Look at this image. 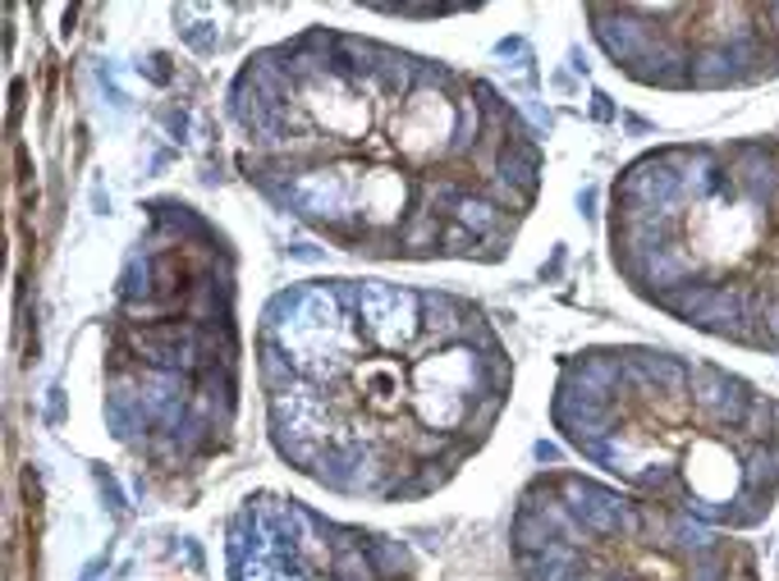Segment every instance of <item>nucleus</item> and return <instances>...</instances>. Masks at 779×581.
I'll return each mask as SVG.
<instances>
[{"label":"nucleus","mask_w":779,"mask_h":581,"mask_svg":"<svg viewBox=\"0 0 779 581\" xmlns=\"http://www.w3.org/2000/svg\"><path fill=\"white\" fill-rule=\"evenodd\" d=\"M582 19L601 56L642 88L779 79V6H587Z\"/></svg>","instance_id":"obj_7"},{"label":"nucleus","mask_w":779,"mask_h":581,"mask_svg":"<svg viewBox=\"0 0 779 581\" xmlns=\"http://www.w3.org/2000/svg\"><path fill=\"white\" fill-rule=\"evenodd\" d=\"M606 243L647 307L779 353V133L642 151L610 183Z\"/></svg>","instance_id":"obj_5"},{"label":"nucleus","mask_w":779,"mask_h":581,"mask_svg":"<svg viewBox=\"0 0 779 581\" xmlns=\"http://www.w3.org/2000/svg\"><path fill=\"white\" fill-rule=\"evenodd\" d=\"M226 581H427L403 540L326 518L284 490H252L220 531Z\"/></svg>","instance_id":"obj_8"},{"label":"nucleus","mask_w":779,"mask_h":581,"mask_svg":"<svg viewBox=\"0 0 779 581\" xmlns=\"http://www.w3.org/2000/svg\"><path fill=\"white\" fill-rule=\"evenodd\" d=\"M257 384L289 472L362 503H418L491 444L513 353L463 293L312 276L257 317Z\"/></svg>","instance_id":"obj_2"},{"label":"nucleus","mask_w":779,"mask_h":581,"mask_svg":"<svg viewBox=\"0 0 779 581\" xmlns=\"http://www.w3.org/2000/svg\"><path fill=\"white\" fill-rule=\"evenodd\" d=\"M226 120L243 183L362 261L496 266L546 183L537 129L491 79L330 23L257 47Z\"/></svg>","instance_id":"obj_1"},{"label":"nucleus","mask_w":779,"mask_h":581,"mask_svg":"<svg viewBox=\"0 0 779 581\" xmlns=\"http://www.w3.org/2000/svg\"><path fill=\"white\" fill-rule=\"evenodd\" d=\"M550 425L623 490L707 527H757L779 499V403L711 362L578 348L555 367Z\"/></svg>","instance_id":"obj_4"},{"label":"nucleus","mask_w":779,"mask_h":581,"mask_svg":"<svg viewBox=\"0 0 779 581\" xmlns=\"http://www.w3.org/2000/svg\"><path fill=\"white\" fill-rule=\"evenodd\" d=\"M239 248L183 198L142 202L101 325V421L147 490L189 499L239 440Z\"/></svg>","instance_id":"obj_3"},{"label":"nucleus","mask_w":779,"mask_h":581,"mask_svg":"<svg viewBox=\"0 0 779 581\" xmlns=\"http://www.w3.org/2000/svg\"><path fill=\"white\" fill-rule=\"evenodd\" d=\"M509 559L518 581H761L743 540L565 468L518 490Z\"/></svg>","instance_id":"obj_6"}]
</instances>
